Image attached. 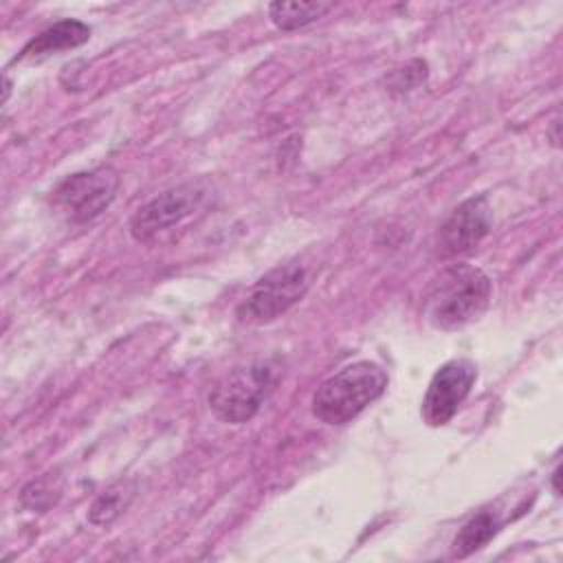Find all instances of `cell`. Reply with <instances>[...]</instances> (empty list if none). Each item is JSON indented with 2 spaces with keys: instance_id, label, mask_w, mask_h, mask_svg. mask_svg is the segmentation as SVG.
Returning <instances> with one entry per match:
<instances>
[{
  "instance_id": "12",
  "label": "cell",
  "mask_w": 563,
  "mask_h": 563,
  "mask_svg": "<svg viewBox=\"0 0 563 563\" xmlns=\"http://www.w3.org/2000/svg\"><path fill=\"white\" fill-rule=\"evenodd\" d=\"M332 9V2H271L268 18L282 31H299L314 24Z\"/></svg>"
},
{
  "instance_id": "3",
  "label": "cell",
  "mask_w": 563,
  "mask_h": 563,
  "mask_svg": "<svg viewBox=\"0 0 563 563\" xmlns=\"http://www.w3.org/2000/svg\"><path fill=\"white\" fill-rule=\"evenodd\" d=\"M314 279V264L303 257L286 260L266 271L238 306L244 323H271L303 299Z\"/></svg>"
},
{
  "instance_id": "15",
  "label": "cell",
  "mask_w": 563,
  "mask_h": 563,
  "mask_svg": "<svg viewBox=\"0 0 563 563\" xmlns=\"http://www.w3.org/2000/svg\"><path fill=\"white\" fill-rule=\"evenodd\" d=\"M9 95H11V79H9V75H4V95H2V103L9 101Z\"/></svg>"
},
{
  "instance_id": "14",
  "label": "cell",
  "mask_w": 563,
  "mask_h": 563,
  "mask_svg": "<svg viewBox=\"0 0 563 563\" xmlns=\"http://www.w3.org/2000/svg\"><path fill=\"white\" fill-rule=\"evenodd\" d=\"M429 77V66L424 59H411L405 66L394 68L387 75V90L394 95H405L424 84Z\"/></svg>"
},
{
  "instance_id": "16",
  "label": "cell",
  "mask_w": 563,
  "mask_h": 563,
  "mask_svg": "<svg viewBox=\"0 0 563 563\" xmlns=\"http://www.w3.org/2000/svg\"><path fill=\"white\" fill-rule=\"evenodd\" d=\"M559 473H561V466L556 464V468H554V473H552V484H554V490H556V495H559Z\"/></svg>"
},
{
  "instance_id": "10",
  "label": "cell",
  "mask_w": 563,
  "mask_h": 563,
  "mask_svg": "<svg viewBox=\"0 0 563 563\" xmlns=\"http://www.w3.org/2000/svg\"><path fill=\"white\" fill-rule=\"evenodd\" d=\"M136 484L132 479H119L95 497L88 508V523L95 528H110L132 504Z\"/></svg>"
},
{
  "instance_id": "5",
  "label": "cell",
  "mask_w": 563,
  "mask_h": 563,
  "mask_svg": "<svg viewBox=\"0 0 563 563\" xmlns=\"http://www.w3.org/2000/svg\"><path fill=\"white\" fill-rule=\"evenodd\" d=\"M279 380L273 361H251L227 372L209 391V409L227 424H244L262 409Z\"/></svg>"
},
{
  "instance_id": "11",
  "label": "cell",
  "mask_w": 563,
  "mask_h": 563,
  "mask_svg": "<svg viewBox=\"0 0 563 563\" xmlns=\"http://www.w3.org/2000/svg\"><path fill=\"white\" fill-rule=\"evenodd\" d=\"M499 526H501V521H499L497 512L479 510L453 537L451 556L453 559H466L473 552L482 550L499 532Z\"/></svg>"
},
{
  "instance_id": "8",
  "label": "cell",
  "mask_w": 563,
  "mask_h": 563,
  "mask_svg": "<svg viewBox=\"0 0 563 563\" xmlns=\"http://www.w3.org/2000/svg\"><path fill=\"white\" fill-rule=\"evenodd\" d=\"M493 211L486 196H471L460 202L438 233V251L442 257H457L477 249L490 233Z\"/></svg>"
},
{
  "instance_id": "1",
  "label": "cell",
  "mask_w": 563,
  "mask_h": 563,
  "mask_svg": "<svg viewBox=\"0 0 563 563\" xmlns=\"http://www.w3.org/2000/svg\"><path fill=\"white\" fill-rule=\"evenodd\" d=\"M490 277L466 262L449 264L429 284L422 312L435 330H457L479 319L490 303Z\"/></svg>"
},
{
  "instance_id": "6",
  "label": "cell",
  "mask_w": 563,
  "mask_h": 563,
  "mask_svg": "<svg viewBox=\"0 0 563 563\" xmlns=\"http://www.w3.org/2000/svg\"><path fill=\"white\" fill-rule=\"evenodd\" d=\"M119 176L112 167H97L66 176L53 189V205L73 222L84 224L101 216L114 200Z\"/></svg>"
},
{
  "instance_id": "13",
  "label": "cell",
  "mask_w": 563,
  "mask_h": 563,
  "mask_svg": "<svg viewBox=\"0 0 563 563\" xmlns=\"http://www.w3.org/2000/svg\"><path fill=\"white\" fill-rule=\"evenodd\" d=\"M59 499V486L53 482L51 475H44V477H37V479H31L22 493H20V501L24 508L29 510H37V512H44L48 510L55 501Z\"/></svg>"
},
{
  "instance_id": "9",
  "label": "cell",
  "mask_w": 563,
  "mask_h": 563,
  "mask_svg": "<svg viewBox=\"0 0 563 563\" xmlns=\"http://www.w3.org/2000/svg\"><path fill=\"white\" fill-rule=\"evenodd\" d=\"M90 26L81 20H59L53 26L37 33L33 40L26 42V46L20 51L15 62L20 59H42L62 51L77 48L90 40Z\"/></svg>"
},
{
  "instance_id": "2",
  "label": "cell",
  "mask_w": 563,
  "mask_h": 563,
  "mask_svg": "<svg viewBox=\"0 0 563 563\" xmlns=\"http://www.w3.org/2000/svg\"><path fill=\"white\" fill-rule=\"evenodd\" d=\"M389 376L374 361H354L328 376L312 394V416L330 427L354 420L387 389Z\"/></svg>"
},
{
  "instance_id": "7",
  "label": "cell",
  "mask_w": 563,
  "mask_h": 563,
  "mask_svg": "<svg viewBox=\"0 0 563 563\" xmlns=\"http://www.w3.org/2000/svg\"><path fill=\"white\" fill-rule=\"evenodd\" d=\"M477 367L468 358H451L435 369L431 376L420 416L429 427H444L457 413L462 402L473 389Z\"/></svg>"
},
{
  "instance_id": "4",
  "label": "cell",
  "mask_w": 563,
  "mask_h": 563,
  "mask_svg": "<svg viewBox=\"0 0 563 563\" xmlns=\"http://www.w3.org/2000/svg\"><path fill=\"white\" fill-rule=\"evenodd\" d=\"M216 200V185L200 176L169 187L141 205L128 222V231L136 242H152L176 224L207 211Z\"/></svg>"
}]
</instances>
